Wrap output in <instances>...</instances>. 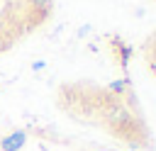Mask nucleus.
I'll return each mask as SVG.
<instances>
[{
    "instance_id": "f03ea898",
    "label": "nucleus",
    "mask_w": 156,
    "mask_h": 151,
    "mask_svg": "<svg viewBox=\"0 0 156 151\" xmlns=\"http://www.w3.org/2000/svg\"><path fill=\"white\" fill-rule=\"evenodd\" d=\"M124 88H127V83H124V80H117V83H112V85H110V90H115V93H122Z\"/></svg>"
},
{
    "instance_id": "f257e3e1",
    "label": "nucleus",
    "mask_w": 156,
    "mask_h": 151,
    "mask_svg": "<svg viewBox=\"0 0 156 151\" xmlns=\"http://www.w3.org/2000/svg\"><path fill=\"white\" fill-rule=\"evenodd\" d=\"M51 5H54V0H29V7H46V10H51Z\"/></svg>"
}]
</instances>
